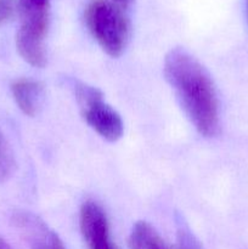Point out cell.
<instances>
[{"label": "cell", "instance_id": "1", "mask_svg": "<svg viewBox=\"0 0 248 249\" xmlns=\"http://www.w3.org/2000/svg\"><path fill=\"white\" fill-rule=\"evenodd\" d=\"M164 75L196 130L206 138L218 135V94L204 66L185 49L175 48L164 58Z\"/></svg>", "mask_w": 248, "mask_h": 249}, {"label": "cell", "instance_id": "2", "mask_svg": "<svg viewBox=\"0 0 248 249\" xmlns=\"http://www.w3.org/2000/svg\"><path fill=\"white\" fill-rule=\"evenodd\" d=\"M51 0H19L21 24L16 34V48L21 57L33 67L46 65L45 36L50 19Z\"/></svg>", "mask_w": 248, "mask_h": 249}, {"label": "cell", "instance_id": "3", "mask_svg": "<svg viewBox=\"0 0 248 249\" xmlns=\"http://www.w3.org/2000/svg\"><path fill=\"white\" fill-rule=\"evenodd\" d=\"M85 21L90 33L107 55L118 57L123 53L130 27L121 6L109 0H92L85 11Z\"/></svg>", "mask_w": 248, "mask_h": 249}, {"label": "cell", "instance_id": "4", "mask_svg": "<svg viewBox=\"0 0 248 249\" xmlns=\"http://www.w3.org/2000/svg\"><path fill=\"white\" fill-rule=\"evenodd\" d=\"M72 88L88 125L109 142L119 140L123 135V121L118 112L104 101L102 92L78 80L73 82Z\"/></svg>", "mask_w": 248, "mask_h": 249}, {"label": "cell", "instance_id": "5", "mask_svg": "<svg viewBox=\"0 0 248 249\" xmlns=\"http://www.w3.org/2000/svg\"><path fill=\"white\" fill-rule=\"evenodd\" d=\"M80 231L89 249H117L109 236L108 220L105 211L95 201L83 203L79 214Z\"/></svg>", "mask_w": 248, "mask_h": 249}, {"label": "cell", "instance_id": "6", "mask_svg": "<svg viewBox=\"0 0 248 249\" xmlns=\"http://www.w3.org/2000/svg\"><path fill=\"white\" fill-rule=\"evenodd\" d=\"M12 223L21 231L32 249H66L56 232L29 212L15 213Z\"/></svg>", "mask_w": 248, "mask_h": 249}, {"label": "cell", "instance_id": "7", "mask_svg": "<svg viewBox=\"0 0 248 249\" xmlns=\"http://www.w3.org/2000/svg\"><path fill=\"white\" fill-rule=\"evenodd\" d=\"M11 92L18 108L26 116L34 117L44 104L43 84L32 79H18L12 83Z\"/></svg>", "mask_w": 248, "mask_h": 249}, {"label": "cell", "instance_id": "8", "mask_svg": "<svg viewBox=\"0 0 248 249\" xmlns=\"http://www.w3.org/2000/svg\"><path fill=\"white\" fill-rule=\"evenodd\" d=\"M131 249H168L157 231L146 221H138L129 237Z\"/></svg>", "mask_w": 248, "mask_h": 249}, {"label": "cell", "instance_id": "9", "mask_svg": "<svg viewBox=\"0 0 248 249\" xmlns=\"http://www.w3.org/2000/svg\"><path fill=\"white\" fill-rule=\"evenodd\" d=\"M16 169L14 153L0 129V184L7 181L14 175Z\"/></svg>", "mask_w": 248, "mask_h": 249}, {"label": "cell", "instance_id": "10", "mask_svg": "<svg viewBox=\"0 0 248 249\" xmlns=\"http://www.w3.org/2000/svg\"><path fill=\"white\" fill-rule=\"evenodd\" d=\"M177 238L179 249H202L201 243L180 216L177 218Z\"/></svg>", "mask_w": 248, "mask_h": 249}, {"label": "cell", "instance_id": "11", "mask_svg": "<svg viewBox=\"0 0 248 249\" xmlns=\"http://www.w3.org/2000/svg\"><path fill=\"white\" fill-rule=\"evenodd\" d=\"M14 11V0H0V23L6 21Z\"/></svg>", "mask_w": 248, "mask_h": 249}, {"label": "cell", "instance_id": "12", "mask_svg": "<svg viewBox=\"0 0 248 249\" xmlns=\"http://www.w3.org/2000/svg\"><path fill=\"white\" fill-rule=\"evenodd\" d=\"M133 1H134V0H113V2H116V4L118 5V6H121L122 9L130 6V4Z\"/></svg>", "mask_w": 248, "mask_h": 249}, {"label": "cell", "instance_id": "13", "mask_svg": "<svg viewBox=\"0 0 248 249\" xmlns=\"http://www.w3.org/2000/svg\"><path fill=\"white\" fill-rule=\"evenodd\" d=\"M0 249H12V248L6 241H4L1 237H0Z\"/></svg>", "mask_w": 248, "mask_h": 249}]
</instances>
